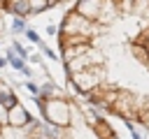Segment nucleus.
<instances>
[{"instance_id":"obj_14","label":"nucleus","mask_w":149,"mask_h":139,"mask_svg":"<svg viewBox=\"0 0 149 139\" xmlns=\"http://www.w3.org/2000/svg\"><path fill=\"white\" fill-rule=\"evenodd\" d=\"M9 46H12V49H14V51H16V53H19L21 58H26V60H28V56H30V51H28V49H26V46H23V44H21L19 39H14V42H12Z\"/></svg>"},{"instance_id":"obj_10","label":"nucleus","mask_w":149,"mask_h":139,"mask_svg":"<svg viewBox=\"0 0 149 139\" xmlns=\"http://www.w3.org/2000/svg\"><path fill=\"white\" fill-rule=\"evenodd\" d=\"M130 53L135 56V60H140L142 65H147V60H149V49H147L144 44L133 42V44H130Z\"/></svg>"},{"instance_id":"obj_20","label":"nucleus","mask_w":149,"mask_h":139,"mask_svg":"<svg viewBox=\"0 0 149 139\" xmlns=\"http://www.w3.org/2000/svg\"><path fill=\"white\" fill-rule=\"evenodd\" d=\"M21 74H23L26 79H33V67H30V65H26V67L21 70Z\"/></svg>"},{"instance_id":"obj_21","label":"nucleus","mask_w":149,"mask_h":139,"mask_svg":"<svg viewBox=\"0 0 149 139\" xmlns=\"http://www.w3.org/2000/svg\"><path fill=\"white\" fill-rule=\"evenodd\" d=\"M5 67H7V58H5V56H0V70H5Z\"/></svg>"},{"instance_id":"obj_24","label":"nucleus","mask_w":149,"mask_h":139,"mask_svg":"<svg viewBox=\"0 0 149 139\" xmlns=\"http://www.w3.org/2000/svg\"><path fill=\"white\" fill-rule=\"evenodd\" d=\"M2 130H5V127H0V139H2Z\"/></svg>"},{"instance_id":"obj_23","label":"nucleus","mask_w":149,"mask_h":139,"mask_svg":"<svg viewBox=\"0 0 149 139\" xmlns=\"http://www.w3.org/2000/svg\"><path fill=\"white\" fill-rule=\"evenodd\" d=\"M49 2H51V7H54V5H58V2H63V0H49Z\"/></svg>"},{"instance_id":"obj_8","label":"nucleus","mask_w":149,"mask_h":139,"mask_svg":"<svg viewBox=\"0 0 149 139\" xmlns=\"http://www.w3.org/2000/svg\"><path fill=\"white\" fill-rule=\"evenodd\" d=\"M2 56L7 58V67H12L14 72H21V70L26 67V63H28V60H26V58H21V56H19V53H16L12 46H7Z\"/></svg>"},{"instance_id":"obj_13","label":"nucleus","mask_w":149,"mask_h":139,"mask_svg":"<svg viewBox=\"0 0 149 139\" xmlns=\"http://www.w3.org/2000/svg\"><path fill=\"white\" fill-rule=\"evenodd\" d=\"M23 37H26L28 42H33L35 46H37V44L42 42V37H40V32H37L35 28H26V32H23Z\"/></svg>"},{"instance_id":"obj_16","label":"nucleus","mask_w":149,"mask_h":139,"mask_svg":"<svg viewBox=\"0 0 149 139\" xmlns=\"http://www.w3.org/2000/svg\"><path fill=\"white\" fill-rule=\"evenodd\" d=\"M23 86H26V90H28L30 95H40V83H37V81L26 79V81H23Z\"/></svg>"},{"instance_id":"obj_11","label":"nucleus","mask_w":149,"mask_h":139,"mask_svg":"<svg viewBox=\"0 0 149 139\" xmlns=\"http://www.w3.org/2000/svg\"><path fill=\"white\" fill-rule=\"evenodd\" d=\"M28 28V19L23 16H12V23H9V32L12 35H23Z\"/></svg>"},{"instance_id":"obj_9","label":"nucleus","mask_w":149,"mask_h":139,"mask_svg":"<svg viewBox=\"0 0 149 139\" xmlns=\"http://www.w3.org/2000/svg\"><path fill=\"white\" fill-rule=\"evenodd\" d=\"M91 127H93V132L98 134V139H112V137L116 134V132H114V130L109 127V123H107L105 118H100V120H95V123H93Z\"/></svg>"},{"instance_id":"obj_15","label":"nucleus","mask_w":149,"mask_h":139,"mask_svg":"<svg viewBox=\"0 0 149 139\" xmlns=\"http://www.w3.org/2000/svg\"><path fill=\"white\" fill-rule=\"evenodd\" d=\"M37 49H40V51H42V53H44V56H47L49 60H56V58H58V53H56V51H54L51 46H47L44 42H40V44H37Z\"/></svg>"},{"instance_id":"obj_3","label":"nucleus","mask_w":149,"mask_h":139,"mask_svg":"<svg viewBox=\"0 0 149 139\" xmlns=\"http://www.w3.org/2000/svg\"><path fill=\"white\" fill-rule=\"evenodd\" d=\"M68 79H70L74 93L86 95V93H91L93 88H98V86L105 83V67H102V65H93V67H88V70H81V72L70 74Z\"/></svg>"},{"instance_id":"obj_17","label":"nucleus","mask_w":149,"mask_h":139,"mask_svg":"<svg viewBox=\"0 0 149 139\" xmlns=\"http://www.w3.org/2000/svg\"><path fill=\"white\" fill-rule=\"evenodd\" d=\"M7 107L5 104H0V127H7Z\"/></svg>"},{"instance_id":"obj_12","label":"nucleus","mask_w":149,"mask_h":139,"mask_svg":"<svg viewBox=\"0 0 149 139\" xmlns=\"http://www.w3.org/2000/svg\"><path fill=\"white\" fill-rule=\"evenodd\" d=\"M28 5H30V14H33V16L44 14L47 9H51V2H49V0H28Z\"/></svg>"},{"instance_id":"obj_6","label":"nucleus","mask_w":149,"mask_h":139,"mask_svg":"<svg viewBox=\"0 0 149 139\" xmlns=\"http://www.w3.org/2000/svg\"><path fill=\"white\" fill-rule=\"evenodd\" d=\"M21 100H19V95H16V90L7 83V79H2L0 81V104H5L7 109H12L14 104H19Z\"/></svg>"},{"instance_id":"obj_7","label":"nucleus","mask_w":149,"mask_h":139,"mask_svg":"<svg viewBox=\"0 0 149 139\" xmlns=\"http://www.w3.org/2000/svg\"><path fill=\"white\" fill-rule=\"evenodd\" d=\"M40 97L42 100H54V97H65V93H63V88L56 81L47 79V81L40 83Z\"/></svg>"},{"instance_id":"obj_25","label":"nucleus","mask_w":149,"mask_h":139,"mask_svg":"<svg viewBox=\"0 0 149 139\" xmlns=\"http://www.w3.org/2000/svg\"><path fill=\"white\" fill-rule=\"evenodd\" d=\"M147 67H149V60H147Z\"/></svg>"},{"instance_id":"obj_19","label":"nucleus","mask_w":149,"mask_h":139,"mask_svg":"<svg viewBox=\"0 0 149 139\" xmlns=\"http://www.w3.org/2000/svg\"><path fill=\"white\" fill-rule=\"evenodd\" d=\"M28 60H30V63H35V65H40V63H42V56H40V53H30V56H28Z\"/></svg>"},{"instance_id":"obj_5","label":"nucleus","mask_w":149,"mask_h":139,"mask_svg":"<svg viewBox=\"0 0 149 139\" xmlns=\"http://www.w3.org/2000/svg\"><path fill=\"white\" fill-rule=\"evenodd\" d=\"M102 2L105 0H74L72 9L77 14H81L84 19H88V21H98V16L102 12Z\"/></svg>"},{"instance_id":"obj_22","label":"nucleus","mask_w":149,"mask_h":139,"mask_svg":"<svg viewBox=\"0 0 149 139\" xmlns=\"http://www.w3.org/2000/svg\"><path fill=\"white\" fill-rule=\"evenodd\" d=\"M5 32V23H2V16H0V35Z\"/></svg>"},{"instance_id":"obj_4","label":"nucleus","mask_w":149,"mask_h":139,"mask_svg":"<svg viewBox=\"0 0 149 139\" xmlns=\"http://www.w3.org/2000/svg\"><path fill=\"white\" fill-rule=\"evenodd\" d=\"M33 120V114L26 109V104H14L9 111H7V127H12V130H23L28 123Z\"/></svg>"},{"instance_id":"obj_2","label":"nucleus","mask_w":149,"mask_h":139,"mask_svg":"<svg viewBox=\"0 0 149 139\" xmlns=\"http://www.w3.org/2000/svg\"><path fill=\"white\" fill-rule=\"evenodd\" d=\"M58 32L61 35H84V37H88L93 42V37L100 32V28H98L95 21L84 19L74 9H68L65 16H63V21H61V25H58Z\"/></svg>"},{"instance_id":"obj_1","label":"nucleus","mask_w":149,"mask_h":139,"mask_svg":"<svg viewBox=\"0 0 149 139\" xmlns=\"http://www.w3.org/2000/svg\"><path fill=\"white\" fill-rule=\"evenodd\" d=\"M33 102L40 109V116L44 123L56 125V127H70L72 125V102L68 97H54V100H42L40 95H33Z\"/></svg>"},{"instance_id":"obj_18","label":"nucleus","mask_w":149,"mask_h":139,"mask_svg":"<svg viewBox=\"0 0 149 139\" xmlns=\"http://www.w3.org/2000/svg\"><path fill=\"white\" fill-rule=\"evenodd\" d=\"M44 30H47V35L58 37V25H56V23H47V28H44Z\"/></svg>"}]
</instances>
